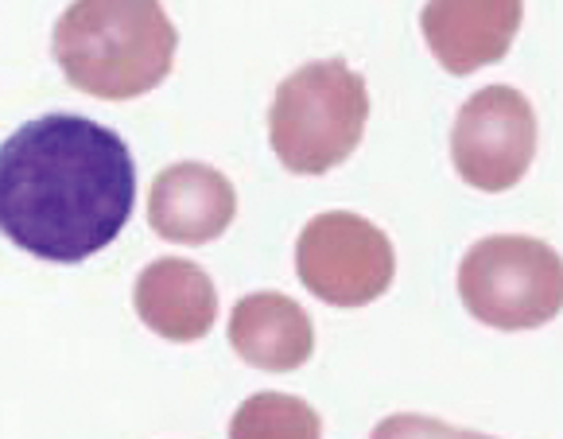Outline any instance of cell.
Masks as SVG:
<instances>
[{
    "label": "cell",
    "instance_id": "obj_6",
    "mask_svg": "<svg viewBox=\"0 0 563 439\" xmlns=\"http://www.w3.org/2000/svg\"><path fill=\"white\" fill-rule=\"evenodd\" d=\"M537 156V113L514 86H486L459 109L451 129L455 172L474 191H509Z\"/></svg>",
    "mask_w": 563,
    "mask_h": 439
},
{
    "label": "cell",
    "instance_id": "obj_3",
    "mask_svg": "<svg viewBox=\"0 0 563 439\" xmlns=\"http://www.w3.org/2000/svg\"><path fill=\"white\" fill-rule=\"evenodd\" d=\"M369 94L342 58L307 63L280 83L268 109V141L296 175H323L362 144Z\"/></svg>",
    "mask_w": 563,
    "mask_h": 439
},
{
    "label": "cell",
    "instance_id": "obj_7",
    "mask_svg": "<svg viewBox=\"0 0 563 439\" xmlns=\"http://www.w3.org/2000/svg\"><path fill=\"white\" fill-rule=\"evenodd\" d=\"M521 17L525 0H428L420 28L448 75H474L506 58Z\"/></svg>",
    "mask_w": 563,
    "mask_h": 439
},
{
    "label": "cell",
    "instance_id": "obj_8",
    "mask_svg": "<svg viewBox=\"0 0 563 439\" xmlns=\"http://www.w3.org/2000/svg\"><path fill=\"white\" fill-rule=\"evenodd\" d=\"M238 215V191L218 167L172 164L156 175L148 199V222L164 241L175 245H207L222 238Z\"/></svg>",
    "mask_w": 563,
    "mask_h": 439
},
{
    "label": "cell",
    "instance_id": "obj_10",
    "mask_svg": "<svg viewBox=\"0 0 563 439\" xmlns=\"http://www.w3.org/2000/svg\"><path fill=\"white\" fill-rule=\"evenodd\" d=\"M230 347L265 373H291L316 350L311 316L284 292H253L230 316Z\"/></svg>",
    "mask_w": 563,
    "mask_h": 439
},
{
    "label": "cell",
    "instance_id": "obj_5",
    "mask_svg": "<svg viewBox=\"0 0 563 439\" xmlns=\"http://www.w3.org/2000/svg\"><path fill=\"white\" fill-rule=\"evenodd\" d=\"M296 273L311 296L331 307H365L385 296L397 273V253L385 230L350 210L311 218L296 241Z\"/></svg>",
    "mask_w": 563,
    "mask_h": 439
},
{
    "label": "cell",
    "instance_id": "obj_9",
    "mask_svg": "<svg viewBox=\"0 0 563 439\" xmlns=\"http://www.w3.org/2000/svg\"><path fill=\"white\" fill-rule=\"evenodd\" d=\"M136 316L167 342H199L218 319V288L195 261L159 257L136 276Z\"/></svg>",
    "mask_w": 563,
    "mask_h": 439
},
{
    "label": "cell",
    "instance_id": "obj_4",
    "mask_svg": "<svg viewBox=\"0 0 563 439\" xmlns=\"http://www.w3.org/2000/svg\"><path fill=\"white\" fill-rule=\"evenodd\" d=\"M459 296L478 323L497 331L544 327L563 311V257L525 233L482 238L459 265Z\"/></svg>",
    "mask_w": 563,
    "mask_h": 439
},
{
    "label": "cell",
    "instance_id": "obj_2",
    "mask_svg": "<svg viewBox=\"0 0 563 439\" xmlns=\"http://www.w3.org/2000/svg\"><path fill=\"white\" fill-rule=\"evenodd\" d=\"M179 35L159 0H75L55 24V58L75 90L129 101L172 75Z\"/></svg>",
    "mask_w": 563,
    "mask_h": 439
},
{
    "label": "cell",
    "instance_id": "obj_1",
    "mask_svg": "<svg viewBox=\"0 0 563 439\" xmlns=\"http://www.w3.org/2000/svg\"><path fill=\"white\" fill-rule=\"evenodd\" d=\"M136 207L124 141L78 113H47L0 144V233L51 265L113 245Z\"/></svg>",
    "mask_w": 563,
    "mask_h": 439
},
{
    "label": "cell",
    "instance_id": "obj_12",
    "mask_svg": "<svg viewBox=\"0 0 563 439\" xmlns=\"http://www.w3.org/2000/svg\"><path fill=\"white\" fill-rule=\"evenodd\" d=\"M369 439H494V436L451 428V424L431 420V416H420V413H400V416H389V420L377 424Z\"/></svg>",
    "mask_w": 563,
    "mask_h": 439
},
{
    "label": "cell",
    "instance_id": "obj_11",
    "mask_svg": "<svg viewBox=\"0 0 563 439\" xmlns=\"http://www.w3.org/2000/svg\"><path fill=\"white\" fill-rule=\"evenodd\" d=\"M230 439H323V420L303 397L253 393L233 413Z\"/></svg>",
    "mask_w": 563,
    "mask_h": 439
}]
</instances>
